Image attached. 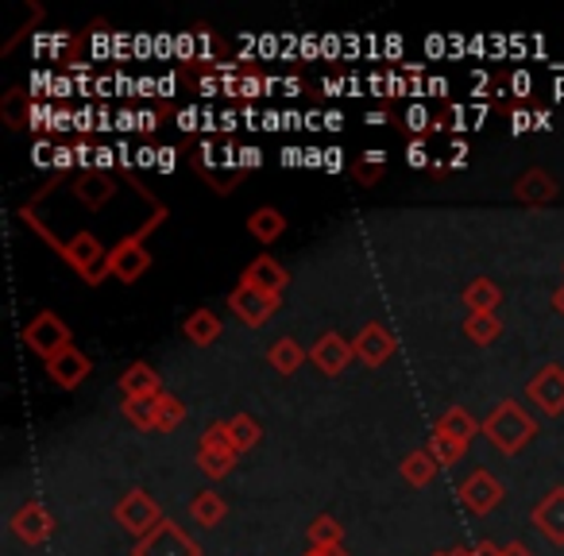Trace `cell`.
Listing matches in <instances>:
<instances>
[{
	"label": "cell",
	"instance_id": "cell-1",
	"mask_svg": "<svg viewBox=\"0 0 564 556\" xmlns=\"http://www.w3.org/2000/svg\"><path fill=\"white\" fill-rule=\"evenodd\" d=\"M20 217L28 220V225L35 228V232L43 236V240L55 248V255L63 259L70 271H78V279L82 283H89V286H101L105 279H109V251L112 248H105L101 240H97V232H74L70 240H58L55 232H51L47 225H43V217H40V209H35V201L32 205H24L20 209Z\"/></svg>",
	"mask_w": 564,
	"mask_h": 556
},
{
	"label": "cell",
	"instance_id": "cell-2",
	"mask_svg": "<svg viewBox=\"0 0 564 556\" xmlns=\"http://www.w3.org/2000/svg\"><path fill=\"white\" fill-rule=\"evenodd\" d=\"M163 220H166V209H163V205H159L155 217H151L148 225L140 228V232L124 236V240H120L117 248L109 251V279H120V283H124V286L140 283L143 271H148V266H151L148 236L155 232V228L163 225Z\"/></svg>",
	"mask_w": 564,
	"mask_h": 556
},
{
	"label": "cell",
	"instance_id": "cell-3",
	"mask_svg": "<svg viewBox=\"0 0 564 556\" xmlns=\"http://www.w3.org/2000/svg\"><path fill=\"white\" fill-rule=\"evenodd\" d=\"M533 433H538V422H533L518 402H499L484 422V437L507 456L522 453V448L530 445Z\"/></svg>",
	"mask_w": 564,
	"mask_h": 556
},
{
	"label": "cell",
	"instance_id": "cell-4",
	"mask_svg": "<svg viewBox=\"0 0 564 556\" xmlns=\"http://www.w3.org/2000/svg\"><path fill=\"white\" fill-rule=\"evenodd\" d=\"M70 340H74L70 337V325H66L58 314H51V309L35 314L32 321H28V329H24V345L32 348V352L40 356L43 363H51L55 356H63L66 348H74Z\"/></svg>",
	"mask_w": 564,
	"mask_h": 556
},
{
	"label": "cell",
	"instance_id": "cell-5",
	"mask_svg": "<svg viewBox=\"0 0 564 556\" xmlns=\"http://www.w3.org/2000/svg\"><path fill=\"white\" fill-rule=\"evenodd\" d=\"M112 517H117V522L124 525L135 541H140V537H148L159 522H163V510H159V502L151 499L148 491H140V487H135V491H128L124 499L117 502Z\"/></svg>",
	"mask_w": 564,
	"mask_h": 556
},
{
	"label": "cell",
	"instance_id": "cell-6",
	"mask_svg": "<svg viewBox=\"0 0 564 556\" xmlns=\"http://www.w3.org/2000/svg\"><path fill=\"white\" fill-rule=\"evenodd\" d=\"M132 556H202V545L194 537H186V530H178V525L163 517L148 537L135 541Z\"/></svg>",
	"mask_w": 564,
	"mask_h": 556
},
{
	"label": "cell",
	"instance_id": "cell-7",
	"mask_svg": "<svg viewBox=\"0 0 564 556\" xmlns=\"http://www.w3.org/2000/svg\"><path fill=\"white\" fill-rule=\"evenodd\" d=\"M279 302L282 298L256 291V286H248V283H240L232 294H228V309H232V314L240 317V321L248 325V329H259V325L271 321V314L279 309Z\"/></svg>",
	"mask_w": 564,
	"mask_h": 556
},
{
	"label": "cell",
	"instance_id": "cell-8",
	"mask_svg": "<svg viewBox=\"0 0 564 556\" xmlns=\"http://www.w3.org/2000/svg\"><path fill=\"white\" fill-rule=\"evenodd\" d=\"M310 360H314V368L322 371V375H340V371L356 360V345L340 337V332H322L317 345L310 348Z\"/></svg>",
	"mask_w": 564,
	"mask_h": 556
},
{
	"label": "cell",
	"instance_id": "cell-9",
	"mask_svg": "<svg viewBox=\"0 0 564 556\" xmlns=\"http://www.w3.org/2000/svg\"><path fill=\"white\" fill-rule=\"evenodd\" d=\"M525 394H530V402L541 414H553V417L564 414V368H556V363L541 368Z\"/></svg>",
	"mask_w": 564,
	"mask_h": 556
},
{
	"label": "cell",
	"instance_id": "cell-10",
	"mask_svg": "<svg viewBox=\"0 0 564 556\" xmlns=\"http://www.w3.org/2000/svg\"><path fill=\"white\" fill-rule=\"evenodd\" d=\"M12 533H17L24 545H43V541L55 533V517L43 502H24V506L12 514Z\"/></svg>",
	"mask_w": 564,
	"mask_h": 556
},
{
	"label": "cell",
	"instance_id": "cell-11",
	"mask_svg": "<svg viewBox=\"0 0 564 556\" xmlns=\"http://www.w3.org/2000/svg\"><path fill=\"white\" fill-rule=\"evenodd\" d=\"M460 502L471 510V514H491L502 502V483L491 476V471H471L460 483Z\"/></svg>",
	"mask_w": 564,
	"mask_h": 556
},
{
	"label": "cell",
	"instance_id": "cell-12",
	"mask_svg": "<svg viewBox=\"0 0 564 556\" xmlns=\"http://www.w3.org/2000/svg\"><path fill=\"white\" fill-rule=\"evenodd\" d=\"M352 345H356V360H360L364 368H383V363L394 356L391 329H387V325H379V321L364 325L360 337H356Z\"/></svg>",
	"mask_w": 564,
	"mask_h": 556
},
{
	"label": "cell",
	"instance_id": "cell-13",
	"mask_svg": "<svg viewBox=\"0 0 564 556\" xmlns=\"http://www.w3.org/2000/svg\"><path fill=\"white\" fill-rule=\"evenodd\" d=\"M89 371H94V363H89V356L78 352V348H66L63 356H55V360L47 363L51 383L63 386V391H78V386L86 383Z\"/></svg>",
	"mask_w": 564,
	"mask_h": 556
},
{
	"label": "cell",
	"instance_id": "cell-14",
	"mask_svg": "<svg viewBox=\"0 0 564 556\" xmlns=\"http://www.w3.org/2000/svg\"><path fill=\"white\" fill-rule=\"evenodd\" d=\"M240 283H248V286H256V291H263V294H274V298H282V291H286V283H291V271L279 263V259H271V255H259L256 263L243 271V279Z\"/></svg>",
	"mask_w": 564,
	"mask_h": 556
},
{
	"label": "cell",
	"instance_id": "cell-15",
	"mask_svg": "<svg viewBox=\"0 0 564 556\" xmlns=\"http://www.w3.org/2000/svg\"><path fill=\"white\" fill-rule=\"evenodd\" d=\"M533 525L541 530V537H549L553 545H564V487L549 491L545 499L533 506Z\"/></svg>",
	"mask_w": 564,
	"mask_h": 556
},
{
	"label": "cell",
	"instance_id": "cell-16",
	"mask_svg": "<svg viewBox=\"0 0 564 556\" xmlns=\"http://www.w3.org/2000/svg\"><path fill=\"white\" fill-rule=\"evenodd\" d=\"M70 189L82 205H89V209H105V205L117 197V182H112V174H101V171L78 174V178L70 182Z\"/></svg>",
	"mask_w": 564,
	"mask_h": 556
},
{
	"label": "cell",
	"instance_id": "cell-17",
	"mask_svg": "<svg viewBox=\"0 0 564 556\" xmlns=\"http://www.w3.org/2000/svg\"><path fill=\"white\" fill-rule=\"evenodd\" d=\"M120 391H124V399H155V394H163V379L148 360H135L120 375Z\"/></svg>",
	"mask_w": 564,
	"mask_h": 556
},
{
	"label": "cell",
	"instance_id": "cell-18",
	"mask_svg": "<svg viewBox=\"0 0 564 556\" xmlns=\"http://www.w3.org/2000/svg\"><path fill=\"white\" fill-rule=\"evenodd\" d=\"M556 194H561V186H556V178L553 174H545V171H525L522 178L514 182V197L522 205H549V201H556Z\"/></svg>",
	"mask_w": 564,
	"mask_h": 556
},
{
	"label": "cell",
	"instance_id": "cell-19",
	"mask_svg": "<svg viewBox=\"0 0 564 556\" xmlns=\"http://www.w3.org/2000/svg\"><path fill=\"white\" fill-rule=\"evenodd\" d=\"M220 329H225V325H220V317L213 314V309H194V314L182 321V337L197 348H209L213 340L220 337Z\"/></svg>",
	"mask_w": 564,
	"mask_h": 556
},
{
	"label": "cell",
	"instance_id": "cell-20",
	"mask_svg": "<svg viewBox=\"0 0 564 556\" xmlns=\"http://www.w3.org/2000/svg\"><path fill=\"white\" fill-rule=\"evenodd\" d=\"M225 514H228V502L217 491H197L194 502H189V517L197 525H205V530H217L225 522Z\"/></svg>",
	"mask_w": 564,
	"mask_h": 556
},
{
	"label": "cell",
	"instance_id": "cell-21",
	"mask_svg": "<svg viewBox=\"0 0 564 556\" xmlns=\"http://www.w3.org/2000/svg\"><path fill=\"white\" fill-rule=\"evenodd\" d=\"M248 232L256 236L259 243H274L282 232H286V217H282L274 205H259V209L248 217Z\"/></svg>",
	"mask_w": 564,
	"mask_h": 556
},
{
	"label": "cell",
	"instance_id": "cell-22",
	"mask_svg": "<svg viewBox=\"0 0 564 556\" xmlns=\"http://www.w3.org/2000/svg\"><path fill=\"white\" fill-rule=\"evenodd\" d=\"M502 302V291L495 286V279H471L468 286H464V306L471 309V314H495Z\"/></svg>",
	"mask_w": 564,
	"mask_h": 556
},
{
	"label": "cell",
	"instance_id": "cell-23",
	"mask_svg": "<svg viewBox=\"0 0 564 556\" xmlns=\"http://www.w3.org/2000/svg\"><path fill=\"white\" fill-rule=\"evenodd\" d=\"M267 363H271L279 375H294V371L306 363V348L299 345L294 337H282L271 345V352H267Z\"/></svg>",
	"mask_w": 564,
	"mask_h": 556
},
{
	"label": "cell",
	"instance_id": "cell-24",
	"mask_svg": "<svg viewBox=\"0 0 564 556\" xmlns=\"http://www.w3.org/2000/svg\"><path fill=\"white\" fill-rule=\"evenodd\" d=\"M433 429H437V433H448V437L464 440V445H471V437H476V433H484V425H479L476 417L468 414V410L453 406V410H445V414L437 417V425H433Z\"/></svg>",
	"mask_w": 564,
	"mask_h": 556
},
{
	"label": "cell",
	"instance_id": "cell-25",
	"mask_svg": "<svg viewBox=\"0 0 564 556\" xmlns=\"http://www.w3.org/2000/svg\"><path fill=\"white\" fill-rule=\"evenodd\" d=\"M437 468H441V464L433 460L430 448H417V453H410L406 460L399 464L402 479H406L410 487H425V483H433V476H437Z\"/></svg>",
	"mask_w": 564,
	"mask_h": 556
},
{
	"label": "cell",
	"instance_id": "cell-26",
	"mask_svg": "<svg viewBox=\"0 0 564 556\" xmlns=\"http://www.w3.org/2000/svg\"><path fill=\"white\" fill-rule=\"evenodd\" d=\"M32 97L24 94V89H9V94L0 97V120L12 128V132H20V128L32 120Z\"/></svg>",
	"mask_w": 564,
	"mask_h": 556
},
{
	"label": "cell",
	"instance_id": "cell-27",
	"mask_svg": "<svg viewBox=\"0 0 564 556\" xmlns=\"http://www.w3.org/2000/svg\"><path fill=\"white\" fill-rule=\"evenodd\" d=\"M306 537H310V548H340V541H345V525H340L333 514H317L314 522H310Z\"/></svg>",
	"mask_w": 564,
	"mask_h": 556
},
{
	"label": "cell",
	"instance_id": "cell-28",
	"mask_svg": "<svg viewBox=\"0 0 564 556\" xmlns=\"http://www.w3.org/2000/svg\"><path fill=\"white\" fill-rule=\"evenodd\" d=\"M464 332H468L471 345H495V340L502 337V321L499 314H468V321H464Z\"/></svg>",
	"mask_w": 564,
	"mask_h": 556
},
{
	"label": "cell",
	"instance_id": "cell-29",
	"mask_svg": "<svg viewBox=\"0 0 564 556\" xmlns=\"http://www.w3.org/2000/svg\"><path fill=\"white\" fill-rule=\"evenodd\" d=\"M228 433H232L236 453H248V448H256L259 440H263V425H259L251 414H232V417H228Z\"/></svg>",
	"mask_w": 564,
	"mask_h": 556
},
{
	"label": "cell",
	"instance_id": "cell-30",
	"mask_svg": "<svg viewBox=\"0 0 564 556\" xmlns=\"http://www.w3.org/2000/svg\"><path fill=\"white\" fill-rule=\"evenodd\" d=\"M236 448H197V464L209 479H225L236 468Z\"/></svg>",
	"mask_w": 564,
	"mask_h": 556
},
{
	"label": "cell",
	"instance_id": "cell-31",
	"mask_svg": "<svg viewBox=\"0 0 564 556\" xmlns=\"http://www.w3.org/2000/svg\"><path fill=\"white\" fill-rule=\"evenodd\" d=\"M120 410H124V417L135 425V429L151 433L155 429V417H159V394L155 399H124L120 402Z\"/></svg>",
	"mask_w": 564,
	"mask_h": 556
},
{
	"label": "cell",
	"instance_id": "cell-32",
	"mask_svg": "<svg viewBox=\"0 0 564 556\" xmlns=\"http://www.w3.org/2000/svg\"><path fill=\"white\" fill-rule=\"evenodd\" d=\"M186 422V402L174 399V394H159V417H155V433H171Z\"/></svg>",
	"mask_w": 564,
	"mask_h": 556
},
{
	"label": "cell",
	"instance_id": "cell-33",
	"mask_svg": "<svg viewBox=\"0 0 564 556\" xmlns=\"http://www.w3.org/2000/svg\"><path fill=\"white\" fill-rule=\"evenodd\" d=\"M383 166H387V151H379V148L364 151V159L356 163V182H360V186H379Z\"/></svg>",
	"mask_w": 564,
	"mask_h": 556
},
{
	"label": "cell",
	"instance_id": "cell-34",
	"mask_svg": "<svg viewBox=\"0 0 564 556\" xmlns=\"http://www.w3.org/2000/svg\"><path fill=\"white\" fill-rule=\"evenodd\" d=\"M430 453H433V460L445 468V464H456L464 453H468V445L464 440H456V437H448V433H437L433 429V440H430Z\"/></svg>",
	"mask_w": 564,
	"mask_h": 556
},
{
	"label": "cell",
	"instance_id": "cell-35",
	"mask_svg": "<svg viewBox=\"0 0 564 556\" xmlns=\"http://www.w3.org/2000/svg\"><path fill=\"white\" fill-rule=\"evenodd\" d=\"M197 448H236L232 445V433H228V422L209 425V429L202 433V440H197Z\"/></svg>",
	"mask_w": 564,
	"mask_h": 556
},
{
	"label": "cell",
	"instance_id": "cell-36",
	"mask_svg": "<svg viewBox=\"0 0 564 556\" xmlns=\"http://www.w3.org/2000/svg\"><path fill=\"white\" fill-rule=\"evenodd\" d=\"M220 151H217V143H213V140H202V143H197V166H202V171H209L213 174V166H217L220 163ZM213 178H217V174H213Z\"/></svg>",
	"mask_w": 564,
	"mask_h": 556
},
{
	"label": "cell",
	"instance_id": "cell-37",
	"mask_svg": "<svg viewBox=\"0 0 564 556\" xmlns=\"http://www.w3.org/2000/svg\"><path fill=\"white\" fill-rule=\"evenodd\" d=\"M510 94L518 97V101H530V94H533V78L525 70H514L510 74Z\"/></svg>",
	"mask_w": 564,
	"mask_h": 556
},
{
	"label": "cell",
	"instance_id": "cell-38",
	"mask_svg": "<svg viewBox=\"0 0 564 556\" xmlns=\"http://www.w3.org/2000/svg\"><path fill=\"white\" fill-rule=\"evenodd\" d=\"M406 128H410V132H414V135H422L425 128H433V117L422 109V105H414V109L406 112Z\"/></svg>",
	"mask_w": 564,
	"mask_h": 556
},
{
	"label": "cell",
	"instance_id": "cell-39",
	"mask_svg": "<svg viewBox=\"0 0 564 556\" xmlns=\"http://www.w3.org/2000/svg\"><path fill=\"white\" fill-rule=\"evenodd\" d=\"M533 128H538V120H533L530 109H514V112H510V132H514V135L533 132Z\"/></svg>",
	"mask_w": 564,
	"mask_h": 556
},
{
	"label": "cell",
	"instance_id": "cell-40",
	"mask_svg": "<svg viewBox=\"0 0 564 556\" xmlns=\"http://www.w3.org/2000/svg\"><path fill=\"white\" fill-rule=\"evenodd\" d=\"M406 163H410V166H430V148H425V140H410Z\"/></svg>",
	"mask_w": 564,
	"mask_h": 556
},
{
	"label": "cell",
	"instance_id": "cell-41",
	"mask_svg": "<svg viewBox=\"0 0 564 556\" xmlns=\"http://www.w3.org/2000/svg\"><path fill=\"white\" fill-rule=\"evenodd\" d=\"M445 556H502V548H495V545H476V548H456V553H445Z\"/></svg>",
	"mask_w": 564,
	"mask_h": 556
},
{
	"label": "cell",
	"instance_id": "cell-42",
	"mask_svg": "<svg viewBox=\"0 0 564 556\" xmlns=\"http://www.w3.org/2000/svg\"><path fill=\"white\" fill-rule=\"evenodd\" d=\"M78 163V155H74V148H66V143H58L55 148V166L58 171H66V166H74Z\"/></svg>",
	"mask_w": 564,
	"mask_h": 556
},
{
	"label": "cell",
	"instance_id": "cell-43",
	"mask_svg": "<svg viewBox=\"0 0 564 556\" xmlns=\"http://www.w3.org/2000/svg\"><path fill=\"white\" fill-rule=\"evenodd\" d=\"M259 163H263V151H259V148H243L240 151V166H243V171H248V166L256 171Z\"/></svg>",
	"mask_w": 564,
	"mask_h": 556
},
{
	"label": "cell",
	"instance_id": "cell-44",
	"mask_svg": "<svg viewBox=\"0 0 564 556\" xmlns=\"http://www.w3.org/2000/svg\"><path fill=\"white\" fill-rule=\"evenodd\" d=\"M345 89H348V81H345V78H325V81H322V94H325V97H340Z\"/></svg>",
	"mask_w": 564,
	"mask_h": 556
},
{
	"label": "cell",
	"instance_id": "cell-45",
	"mask_svg": "<svg viewBox=\"0 0 564 556\" xmlns=\"http://www.w3.org/2000/svg\"><path fill=\"white\" fill-rule=\"evenodd\" d=\"M112 155H117V151H109V148H97V171H101V174H109V166H112V163H120V159H112Z\"/></svg>",
	"mask_w": 564,
	"mask_h": 556
},
{
	"label": "cell",
	"instance_id": "cell-46",
	"mask_svg": "<svg viewBox=\"0 0 564 556\" xmlns=\"http://www.w3.org/2000/svg\"><path fill=\"white\" fill-rule=\"evenodd\" d=\"M174 51H178L182 58H194L197 51H194V35H178V43H174Z\"/></svg>",
	"mask_w": 564,
	"mask_h": 556
},
{
	"label": "cell",
	"instance_id": "cell-47",
	"mask_svg": "<svg viewBox=\"0 0 564 556\" xmlns=\"http://www.w3.org/2000/svg\"><path fill=\"white\" fill-rule=\"evenodd\" d=\"M135 163H140V166H155L159 163V151L155 148H140V151H135Z\"/></svg>",
	"mask_w": 564,
	"mask_h": 556
},
{
	"label": "cell",
	"instance_id": "cell-48",
	"mask_svg": "<svg viewBox=\"0 0 564 556\" xmlns=\"http://www.w3.org/2000/svg\"><path fill=\"white\" fill-rule=\"evenodd\" d=\"M140 128H143V132H155V128H159V112H140Z\"/></svg>",
	"mask_w": 564,
	"mask_h": 556
},
{
	"label": "cell",
	"instance_id": "cell-49",
	"mask_svg": "<svg viewBox=\"0 0 564 556\" xmlns=\"http://www.w3.org/2000/svg\"><path fill=\"white\" fill-rule=\"evenodd\" d=\"M425 89H430V94H433V97H445L448 81H445V78H430V81H425Z\"/></svg>",
	"mask_w": 564,
	"mask_h": 556
},
{
	"label": "cell",
	"instance_id": "cell-50",
	"mask_svg": "<svg viewBox=\"0 0 564 556\" xmlns=\"http://www.w3.org/2000/svg\"><path fill=\"white\" fill-rule=\"evenodd\" d=\"M325 128H329V132H340V128H345V117H340V112H325Z\"/></svg>",
	"mask_w": 564,
	"mask_h": 556
},
{
	"label": "cell",
	"instance_id": "cell-51",
	"mask_svg": "<svg viewBox=\"0 0 564 556\" xmlns=\"http://www.w3.org/2000/svg\"><path fill=\"white\" fill-rule=\"evenodd\" d=\"M502 556H533L525 545H518V541H510V545H502Z\"/></svg>",
	"mask_w": 564,
	"mask_h": 556
},
{
	"label": "cell",
	"instance_id": "cell-52",
	"mask_svg": "<svg viewBox=\"0 0 564 556\" xmlns=\"http://www.w3.org/2000/svg\"><path fill=\"white\" fill-rule=\"evenodd\" d=\"M159 171H174V151L171 148L159 151Z\"/></svg>",
	"mask_w": 564,
	"mask_h": 556
},
{
	"label": "cell",
	"instance_id": "cell-53",
	"mask_svg": "<svg viewBox=\"0 0 564 556\" xmlns=\"http://www.w3.org/2000/svg\"><path fill=\"white\" fill-rule=\"evenodd\" d=\"M533 120H538V132H549V128H553V117H549L545 109H538V112H533Z\"/></svg>",
	"mask_w": 564,
	"mask_h": 556
},
{
	"label": "cell",
	"instance_id": "cell-54",
	"mask_svg": "<svg viewBox=\"0 0 564 556\" xmlns=\"http://www.w3.org/2000/svg\"><path fill=\"white\" fill-rule=\"evenodd\" d=\"M197 55L209 58V32H205V28H202V32H197Z\"/></svg>",
	"mask_w": 564,
	"mask_h": 556
},
{
	"label": "cell",
	"instance_id": "cell-55",
	"mask_svg": "<svg viewBox=\"0 0 564 556\" xmlns=\"http://www.w3.org/2000/svg\"><path fill=\"white\" fill-rule=\"evenodd\" d=\"M282 89H286V97H299L302 94V78H286V81H282Z\"/></svg>",
	"mask_w": 564,
	"mask_h": 556
},
{
	"label": "cell",
	"instance_id": "cell-56",
	"mask_svg": "<svg viewBox=\"0 0 564 556\" xmlns=\"http://www.w3.org/2000/svg\"><path fill=\"white\" fill-rule=\"evenodd\" d=\"M345 163V159H340V151L333 148V151H325V166H329V171H337V166Z\"/></svg>",
	"mask_w": 564,
	"mask_h": 556
},
{
	"label": "cell",
	"instance_id": "cell-57",
	"mask_svg": "<svg viewBox=\"0 0 564 556\" xmlns=\"http://www.w3.org/2000/svg\"><path fill=\"white\" fill-rule=\"evenodd\" d=\"M553 309H556V314L564 317V283H561V286H556V291H553Z\"/></svg>",
	"mask_w": 564,
	"mask_h": 556
},
{
	"label": "cell",
	"instance_id": "cell-58",
	"mask_svg": "<svg viewBox=\"0 0 564 556\" xmlns=\"http://www.w3.org/2000/svg\"><path fill=\"white\" fill-rule=\"evenodd\" d=\"M306 556H348L345 548H310Z\"/></svg>",
	"mask_w": 564,
	"mask_h": 556
},
{
	"label": "cell",
	"instance_id": "cell-59",
	"mask_svg": "<svg viewBox=\"0 0 564 556\" xmlns=\"http://www.w3.org/2000/svg\"><path fill=\"white\" fill-rule=\"evenodd\" d=\"M368 124H371V128H383V124H387V112H383V109L368 112Z\"/></svg>",
	"mask_w": 564,
	"mask_h": 556
},
{
	"label": "cell",
	"instance_id": "cell-60",
	"mask_svg": "<svg viewBox=\"0 0 564 556\" xmlns=\"http://www.w3.org/2000/svg\"><path fill=\"white\" fill-rule=\"evenodd\" d=\"M220 128H225V132H232V128H236V112L232 109H228L225 117H220Z\"/></svg>",
	"mask_w": 564,
	"mask_h": 556
}]
</instances>
